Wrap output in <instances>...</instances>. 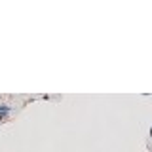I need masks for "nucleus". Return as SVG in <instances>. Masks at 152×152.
I'll return each mask as SVG.
<instances>
[{"instance_id":"1","label":"nucleus","mask_w":152,"mask_h":152,"mask_svg":"<svg viewBox=\"0 0 152 152\" xmlns=\"http://www.w3.org/2000/svg\"><path fill=\"white\" fill-rule=\"evenodd\" d=\"M2 120H4V114H0V122H2Z\"/></svg>"},{"instance_id":"2","label":"nucleus","mask_w":152,"mask_h":152,"mask_svg":"<svg viewBox=\"0 0 152 152\" xmlns=\"http://www.w3.org/2000/svg\"><path fill=\"white\" fill-rule=\"evenodd\" d=\"M150 137H152V127H150Z\"/></svg>"}]
</instances>
